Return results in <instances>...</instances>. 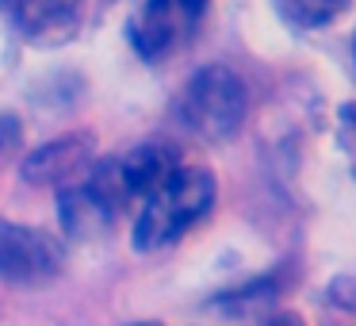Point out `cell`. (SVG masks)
I'll list each match as a JSON object with an SVG mask.
<instances>
[{"label":"cell","mask_w":356,"mask_h":326,"mask_svg":"<svg viewBox=\"0 0 356 326\" xmlns=\"http://www.w3.org/2000/svg\"><path fill=\"white\" fill-rule=\"evenodd\" d=\"M215 203V173L203 165H177L154 192L142 200L134 219V249L157 254L180 242Z\"/></svg>","instance_id":"1"},{"label":"cell","mask_w":356,"mask_h":326,"mask_svg":"<svg viewBox=\"0 0 356 326\" xmlns=\"http://www.w3.org/2000/svg\"><path fill=\"white\" fill-rule=\"evenodd\" d=\"M249 116V88L230 65H203L177 96V119L203 142H226Z\"/></svg>","instance_id":"2"},{"label":"cell","mask_w":356,"mask_h":326,"mask_svg":"<svg viewBox=\"0 0 356 326\" xmlns=\"http://www.w3.org/2000/svg\"><path fill=\"white\" fill-rule=\"evenodd\" d=\"M211 0H146L131 16V47L146 62H161L195 39Z\"/></svg>","instance_id":"3"},{"label":"cell","mask_w":356,"mask_h":326,"mask_svg":"<svg viewBox=\"0 0 356 326\" xmlns=\"http://www.w3.org/2000/svg\"><path fill=\"white\" fill-rule=\"evenodd\" d=\"M65 269V249L50 234L0 219V280L8 284H47Z\"/></svg>","instance_id":"4"},{"label":"cell","mask_w":356,"mask_h":326,"mask_svg":"<svg viewBox=\"0 0 356 326\" xmlns=\"http://www.w3.org/2000/svg\"><path fill=\"white\" fill-rule=\"evenodd\" d=\"M19 35L42 47L65 42L85 20V0H4Z\"/></svg>","instance_id":"5"},{"label":"cell","mask_w":356,"mask_h":326,"mask_svg":"<svg viewBox=\"0 0 356 326\" xmlns=\"http://www.w3.org/2000/svg\"><path fill=\"white\" fill-rule=\"evenodd\" d=\"M88 165V142L85 139H62L50 142L47 150L27 157L24 177L35 180V185H73V173H81Z\"/></svg>","instance_id":"6"},{"label":"cell","mask_w":356,"mask_h":326,"mask_svg":"<svg viewBox=\"0 0 356 326\" xmlns=\"http://www.w3.org/2000/svg\"><path fill=\"white\" fill-rule=\"evenodd\" d=\"M353 0H276L280 20L299 31H318V27H330L341 12L348 8Z\"/></svg>","instance_id":"7"},{"label":"cell","mask_w":356,"mask_h":326,"mask_svg":"<svg viewBox=\"0 0 356 326\" xmlns=\"http://www.w3.org/2000/svg\"><path fill=\"white\" fill-rule=\"evenodd\" d=\"M337 119H341V146L348 150V162L356 165V104H345L337 111Z\"/></svg>","instance_id":"8"},{"label":"cell","mask_w":356,"mask_h":326,"mask_svg":"<svg viewBox=\"0 0 356 326\" xmlns=\"http://www.w3.org/2000/svg\"><path fill=\"white\" fill-rule=\"evenodd\" d=\"M268 326H307V323H302V318L295 315V311H284V315H276Z\"/></svg>","instance_id":"9"},{"label":"cell","mask_w":356,"mask_h":326,"mask_svg":"<svg viewBox=\"0 0 356 326\" xmlns=\"http://www.w3.org/2000/svg\"><path fill=\"white\" fill-rule=\"evenodd\" d=\"M353 70H356V35H353Z\"/></svg>","instance_id":"10"},{"label":"cell","mask_w":356,"mask_h":326,"mask_svg":"<svg viewBox=\"0 0 356 326\" xmlns=\"http://www.w3.org/2000/svg\"><path fill=\"white\" fill-rule=\"evenodd\" d=\"M142 326H154V323H142Z\"/></svg>","instance_id":"11"}]
</instances>
